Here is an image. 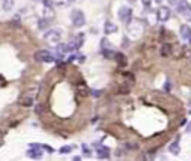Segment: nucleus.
<instances>
[{
	"mask_svg": "<svg viewBox=\"0 0 191 161\" xmlns=\"http://www.w3.org/2000/svg\"><path fill=\"white\" fill-rule=\"evenodd\" d=\"M132 16H133V12H132V8L128 6H121L119 11H118V18L123 23L128 24L130 21H132Z\"/></svg>",
	"mask_w": 191,
	"mask_h": 161,
	"instance_id": "1",
	"label": "nucleus"
},
{
	"mask_svg": "<svg viewBox=\"0 0 191 161\" xmlns=\"http://www.w3.org/2000/svg\"><path fill=\"white\" fill-rule=\"evenodd\" d=\"M34 60L42 61V63H53L55 58H54V55L51 52H48L45 49H40V51H38L36 54H34Z\"/></svg>",
	"mask_w": 191,
	"mask_h": 161,
	"instance_id": "2",
	"label": "nucleus"
},
{
	"mask_svg": "<svg viewBox=\"0 0 191 161\" xmlns=\"http://www.w3.org/2000/svg\"><path fill=\"white\" fill-rule=\"evenodd\" d=\"M70 18H72V23H73L75 27H82L85 24V15L79 11V9H75V11H72Z\"/></svg>",
	"mask_w": 191,
	"mask_h": 161,
	"instance_id": "3",
	"label": "nucleus"
},
{
	"mask_svg": "<svg viewBox=\"0 0 191 161\" xmlns=\"http://www.w3.org/2000/svg\"><path fill=\"white\" fill-rule=\"evenodd\" d=\"M178 12L184 16L187 21H191V6L187 2H179L178 3Z\"/></svg>",
	"mask_w": 191,
	"mask_h": 161,
	"instance_id": "4",
	"label": "nucleus"
},
{
	"mask_svg": "<svg viewBox=\"0 0 191 161\" xmlns=\"http://www.w3.org/2000/svg\"><path fill=\"white\" fill-rule=\"evenodd\" d=\"M60 39H61V33L58 30H49L45 34V40L49 43H57V42H60Z\"/></svg>",
	"mask_w": 191,
	"mask_h": 161,
	"instance_id": "5",
	"label": "nucleus"
},
{
	"mask_svg": "<svg viewBox=\"0 0 191 161\" xmlns=\"http://www.w3.org/2000/svg\"><path fill=\"white\" fill-rule=\"evenodd\" d=\"M42 155H43L42 146H39V145H30V149L27 152L29 158H42Z\"/></svg>",
	"mask_w": 191,
	"mask_h": 161,
	"instance_id": "6",
	"label": "nucleus"
},
{
	"mask_svg": "<svg viewBox=\"0 0 191 161\" xmlns=\"http://www.w3.org/2000/svg\"><path fill=\"white\" fill-rule=\"evenodd\" d=\"M170 9L169 8H166V6H163V8H160L158 11H157V18H158V21H167L169 18H170Z\"/></svg>",
	"mask_w": 191,
	"mask_h": 161,
	"instance_id": "7",
	"label": "nucleus"
},
{
	"mask_svg": "<svg viewBox=\"0 0 191 161\" xmlns=\"http://www.w3.org/2000/svg\"><path fill=\"white\" fill-rule=\"evenodd\" d=\"M84 40H85V34L84 33H79L75 38V40L72 42V45H73V49H79L81 46H82V43H84Z\"/></svg>",
	"mask_w": 191,
	"mask_h": 161,
	"instance_id": "8",
	"label": "nucleus"
},
{
	"mask_svg": "<svg viewBox=\"0 0 191 161\" xmlns=\"http://www.w3.org/2000/svg\"><path fill=\"white\" fill-rule=\"evenodd\" d=\"M181 38L188 40L191 38V27L190 25H182L181 27Z\"/></svg>",
	"mask_w": 191,
	"mask_h": 161,
	"instance_id": "9",
	"label": "nucleus"
},
{
	"mask_svg": "<svg viewBox=\"0 0 191 161\" xmlns=\"http://www.w3.org/2000/svg\"><path fill=\"white\" fill-rule=\"evenodd\" d=\"M109 148H105V146H99L97 148V157L105 160V158H109Z\"/></svg>",
	"mask_w": 191,
	"mask_h": 161,
	"instance_id": "10",
	"label": "nucleus"
},
{
	"mask_svg": "<svg viewBox=\"0 0 191 161\" xmlns=\"http://www.w3.org/2000/svg\"><path fill=\"white\" fill-rule=\"evenodd\" d=\"M169 152L173 155H178L179 152H181V146H179V142L175 140V142H172L170 145H169Z\"/></svg>",
	"mask_w": 191,
	"mask_h": 161,
	"instance_id": "11",
	"label": "nucleus"
},
{
	"mask_svg": "<svg viewBox=\"0 0 191 161\" xmlns=\"http://www.w3.org/2000/svg\"><path fill=\"white\" fill-rule=\"evenodd\" d=\"M118 30V27L112 23V21H108V23H105V33L106 34H112V33H115Z\"/></svg>",
	"mask_w": 191,
	"mask_h": 161,
	"instance_id": "12",
	"label": "nucleus"
},
{
	"mask_svg": "<svg viewBox=\"0 0 191 161\" xmlns=\"http://www.w3.org/2000/svg\"><path fill=\"white\" fill-rule=\"evenodd\" d=\"M170 54H172V45L164 43L163 46H161V55H163V57H169Z\"/></svg>",
	"mask_w": 191,
	"mask_h": 161,
	"instance_id": "13",
	"label": "nucleus"
},
{
	"mask_svg": "<svg viewBox=\"0 0 191 161\" xmlns=\"http://www.w3.org/2000/svg\"><path fill=\"white\" fill-rule=\"evenodd\" d=\"M115 57H117V61H118V64L121 66V67H124L126 64H127V58H126V55L124 54H115Z\"/></svg>",
	"mask_w": 191,
	"mask_h": 161,
	"instance_id": "14",
	"label": "nucleus"
},
{
	"mask_svg": "<svg viewBox=\"0 0 191 161\" xmlns=\"http://www.w3.org/2000/svg\"><path fill=\"white\" fill-rule=\"evenodd\" d=\"M2 8L3 11H11V9L14 8V0H2Z\"/></svg>",
	"mask_w": 191,
	"mask_h": 161,
	"instance_id": "15",
	"label": "nucleus"
},
{
	"mask_svg": "<svg viewBox=\"0 0 191 161\" xmlns=\"http://www.w3.org/2000/svg\"><path fill=\"white\" fill-rule=\"evenodd\" d=\"M20 103H21V106H24V107L33 106V98H31V97H24V98H21V100H20Z\"/></svg>",
	"mask_w": 191,
	"mask_h": 161,
	"instance_id": "16",
	"label": "nucleus"
},
{
	"mask_svg": "<svg viewBox=\"0 0 191 161\" xmlns=\"http://www.w3.org/2000/svg\"><path fill=\"white\" fill-rule=\"evenodd\" d=\"M49 25V20H46V18H43V20L39 21V29L43 30V29H46V27Z\"/></svg>",
	"mask_w": 191,
	"mask_h": 161,
	"instance_id": "17",
	"label": "nucleus"
},
{
	"mask_svg": "<svg viewBox=\"0 0 191 161\" xmlns=\"http://www.w3.org/2000/svg\"><path fill=\"white\" fill-rule=\"evenodd\" d=\"M73 146L70 145H67V146H63V148H60V154H69V152H72Z\"/></svg>",
	"mask_w": 191,
	"mask_h": 161,
	"instance_id": "18",
	"label": "nucleus"
},
{
	"mask_svg": "<svg viewBox=\"0 0 191 161\" xmlns=\"http://www.w3.org/2000/svg\"><path fill=\"white\" fill-rule=\"evenodd\" d=\"M102 48L103 49H111V42L108 40V39H102Z\"/></svg>",
	"mask_w": 191,
	"mask_h": 161,
	"instance_id": "19",
	"label": "nucleus"
},
{
	"mask_svg": "<svg viewBox=\"0 0 191 161\" xmlns=\"http://www.w3.org/2000/svg\"><path fill=\"white\" fill-rule=\"evenodd\" d=\"M45 111H46V107H45V104H42V103H40V104H38V106H36V113H38V115H40V113H43V112H45Z\"/></svg>",
	"mask_w": 191,
	"mask_h": 161,
	"instance_id": "20",
	"label": "nucleus"
},
{
	"mask_svg": "<svg viewBox=\"0 0 191 161\" xmlns=\"http://www.w3.org/2000/svg\"><path fill=\"white\" fill-rule=\"evenodd\" d=\"M78 89H79V93H81V96H87V93H88V89H87V87L85 85H78Z\"/></svg>",
	"mask_w": 191,
	"mask_h": 161,
	"instance_id": "21",
	"label": "nucleus"
},
{
	"mask_svg": "<svg viewBox=\"0 0 191 161\" xmlns=\"http://www.w3.org/2000/svg\"><path fill=\"white\" fill-rule=\"evenodd\" d=\"M103 55H105V57H114L115 54L112 52L111 49H103Z\"/></svg>",
	"mask_w": 191,
	"mask_h": 161,
	"instance_id": "22",
	"label": "nucleus"
},
{
	"mask_svg": "<svg viewBox=\"0 0 191 161\" xmlns=\"http://www.w3.org/2000/svg\"><path fill=\"white\" fill-rule=\"evenodd\" d=\"M43 5H45L46 8H53V5H54V0H43Z\"/></svg>",
	"mask_w": 191,
	"mask_h": 161,
	"instance_id": "23",
	"label": "nucleus"
},
{
	"mask_svg": "<svg viewBox=\"0 0 191 161\" xmlns=\"http://www.w3.org/2000/svg\"><path fill=\"white\" fill-rule=\"evenodd\" d=\"M82 151H84V154H85L87 157L91 155V154H90V149H88V146H87V145H82Z\"/></svg>",
	"mask_w": 191,
	"mask_h": 161,
	"instance_id": "24",
	"label": "nucleus"
},
{
	"mask_svg": "<svg viewBox=\"0 0 191 161\" xmlns=\"http://www.w3.org/2000/svg\"><path fill=\"white\" fill-rule=\"evenodd\" d=\"M102 93H103L102 89H94V91H93V96H94V97H100Z\"/></svg>",
	"mask_w": 191,
	"mask_h": 161,
	"instance_id": "25",
	"label": "nucleus"
},
{
	"mask_svg": "<svg viewBox=\"0 0 191 161\" xmlns=\"http://www.w3.org/2000/svg\"><path fill=\"white\" fill-rule=\"evenodd\" d=\"M124 78H127V79H130V80H134V76H133L132 73H128V72H126V73H124Z\"/></svg>",
	"mask_w": 191,
	"mask_h": 161,
	"instance_id": "26",
	"label": "nucleus"
},
{
	"mask_svg": "<svg viewBox=\"0 0 191 161\" xmlns=\"http://www.w3.org/2000/svg\"><path fill=\"white\" fill-rule=\"evenodd\" d=\"M118 93H123V94H127V93H128V89H127V88H119V89H118Z\"/></svg>",
	"mask_w": 191,
	"mask_h": 161,
	"instance_id": "27",
	"label": "nucleus"
},
{
	"mask_svg": "<svg viewBox=\"0 0 191 161\" xmlns=\"http://www.w3.org/2000/svg\"><path fill=\"white\" fill-rule=\"evenodd\" d=\"M164 89H166V91H170V84H169V82L164 84Z\"/></svg>",
	"mask_w": 191,
	"mask_h": 161,
	"instance_id": "28",
	"label": "nucleus"
},
{
	"mask_svg": "<svg viewBox=\"0 0 191 161\" xmlns=\"http://www.w3.org/2000/svg\"><path fill=\"white\" fill-rule=\"evenodd\" d=\"M187 133H188V134H191V122L187 125Z\"/></svg>",
	"mask_w": 191,
	"mask_h": 161,
	"instance_id": "29",
	"label": "nucleus"
},
{
	"mask_svg": "<svg viewBox=\"0 0 191 161\" xmlns=\"http://www.w3.org/2000/svg\"><path fill=\"white\" fill-rule=\"evenodd\" d=\"M154 2H157V3H161V2H163V0H154Z\"/></svg>",
	"mask_w": 191,
	"mask_h": 161,
	"instance_id": "30",
	"label": "nucleus"
},
{
	"mask_svg": "<svg viewBox=\"0 0 191 161\" xmlns=\"http://www.w3.org/2000/svg\"><path fill=\"white\" fill-rule=\"evenodd\" d=\"M188 58H190V60H191V51H190V52H188Z\"/></svg>",
	"mask_w": 191,
	"mask_h": 161,
	"instance_id": "31",
	"label": "nucleus"
},
{
	"mask_svg": "<svg viewBox=\"0 0 191 161\" xmlns=\"http://www.w3.org/2000/svg\"><path fill=\"white\" fill-rule=\"evenodd\" d=\"M190 113H191V103H190Z\"/></svg>",
	"mask_w": 191,
	"mask_h": 161,
	"instance_id": "32",
	"label": "nucleus"
},
{
	"mask_svg": "<svg viewBox=\"0 0 191 161\" xmlns=\"http://www.w3.org/2000/svg\"><path fill=\"white\" fill-rule=\"evenodd\" d=\"M34 2H39V0H34Z\"/></svg>",
	"mask_w": 191,
	"mask_h": 161,
	"instance_id": "33",
	"label": "nucleus"
}]
</instances>
